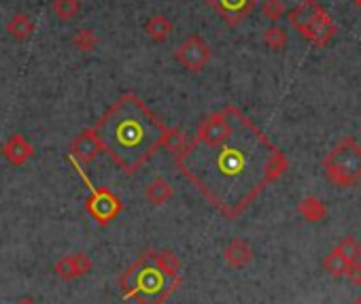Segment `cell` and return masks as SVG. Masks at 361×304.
Instances as JSON below:
<instances>
[{"instance_id":"obj_16","label":"cell","mask_w":361,"mask_h":304,"mask_svg":"<svg viewBox=\"0 0 361 304\" xmlns=\"http://www.w3.org/2000/svg\"><path fill=\"white\" fill-rule=\"evenodd\" d=\"M145 196H147V200H149L151 205L161 207V205H166V202L174 196V190H172V186H170L166 179L157 177V179H153V181L147 186Z\"/></svg>"},{"instance_id":"obj_18","label":"cell","mask_w":361,"mask_h":304,"mask_svg":"<svg viewBox=\"0 0 361 304\" xmlns=\"http://www.w3.org/2000/svg\"><path fill=\"white\" fill-rule=\"evenodd\" d=\"M262 41L270 51H283L287 47V32L279 26H270L262 32Z\"/></svg>"},{"instance_id":"obj_21","label":"cell","mask_w":361,"mask_h":304,"mask_svg":"<svg viewBox=\"0 0 361 304\" xmlns=\"http://www.w3.org/2000/svg\"><path fill=\"white\" fill-rule=\"evenodd\" d=\"M73 45H75L79 51L90 54V51H94V49H96V45H98V37H96V32H94L92 28H79V30L73 35Z\"/></svg>"},{"instance_id":"obj_15","label":"cell","mask_w":361,"mask_h":304,"mask_svg":"<svg viewBox=\"0 0 361 304\" xmlns=\"http://www.w3.org/2000/svg\"><path fill=\"white\" fill-rule=\"evenodd\" d=\"M35 22L28 13H16L9 24H7V32L16 39V41H28L35 35Z\"/></svg>"},{"instance_id":"obj_12","label":"cell","mask_w":361,"mask_h":304,"mask_svg":"<svg viewBox=\"0 0 361 304\" xmlns=\"http://www.w3.org/2000/svg\"><path fill=\"white\" fill-rule=\"evenodd\" d=\"M224 257L232 268H245L253 260V249L245 238H232L224 249Z\"/></svg>"},{"instance_id":"obj_25","label":"cell","mask_w":361,"mask_h":304,"mask_svg":"<svg viewBox=\"0 0 361 304\" xmlns=\"http://www.w3.org/2000/svg\"><path fill=\"white\" fill-rule=\"evenodd\" d=\"M16 304H37V302H35L32 298H28V296H26V298H22V300H18Z\"/></svg>"},{"instance_id":"obj_4","label":"cell","mask_w":361,"mask_h":304,"mask_svg":"<svg viewBox=\"0 0 361 304\" xmlns=\"http://www.w3.org/2000/svg\"><path fill=\"white\" fill-rule=\"evenodd\" d=\"M287 20L306 41H310L317 47L327 45L338 32L331 16L317 3V0H302L300 5H295L289 11Z\"/></svg>"},{"instance_id":"obj_6","label":"cell","mask_w":361,"mask_h":304,"mask_svg":"<svg viewBox=\"0 0 361 304\" xmlns=\"http://www.w3.org/2000/svg\"><path fill=\"white\" fill-rule=\"evenodd\" d=\"M66 160H68V164L77 171V175L81 177V181L85 183V188H87V192H90V198L85 200V211H87V215H92L100 226L111 224V221L121 213L123 202H121L111 190H106V188H96V186L90 181V177H87V173L83 171V166H81L71 154L66 156Z\"/></svg>"},{"instance_id":"obj_13","label":"cell","mask_w":361,"mask_h":304,"mask_svg":"<svg viewBox=\"0 0 361 304\" xmlns=\"http://www.w3.org/2000/svg\"><path fill=\"white\" fill-rule=\"evenodd\" d=\"M298 213L310 221V224H319L327 217V207L323 205V200H319L317 196H306L298 202Z\"/></svg>"},{"instance_id":"obj_7","label":"cell","mask_w":361,"mask_h":304,"mask_svg":"<svg viewBox=\"0 0 361 304\" xmlns=\"http://www.w3.org/2000/svg\"><path fill=\"white\" fill-rule=\"evenodd\" d=\"M174 60L192 73H200L211 60V47L207 45V41L200 35H190L176 47Z\"/></svg>"},{"instance_id":"obj_14","label":"cell","mask_w":361,"mask_h":304,"mask_svg":"<svg viewBox=\"0 0 361 304\" xmlns=\"http://www.w3.org/2000/svg\"><path fill=\"white\" fill-rule=\"evenodd\" d=\"M145 32H147V37H149L151 41H155V43H164V41L172 35V22H170L166 16L155 13V16H151V18L147 20V24H145Z\"/></svg>"},{"instance_id":"obj_8","label":"cell","mask_w":361,"mask_h":304,"mask_svg":"<svg viewBox=\"0 0 361 304\" xmlns=\"http://www.w3.org/2000/svg\"><path fill=\"white\" fill-rule=\"evenodd\" d=\"M228 26H238L257 7V0H207Z\"/></svg>"},{"instance_id":"obj_26","label":"cell","mask_w":361,"mask_h":304,"mask_svg":"<svg viewBox=\"0 0 361 304\" xmlns=\"http://www.w3.org/2000/svg\"><path fill=\"white\" fill-rule=\"evenodd\" d=\"M353 3H355V7H357V9L361 11V0H353Z\"/></svg>"},{"instance_id":"obj_2","label":"cell","mask_w":361,"mask_h":304,"mask_svg":"<svg viewBox=\"0 0 361 304\" xmlns=\"http://www.w3.org/2000/svg\"><path fill=\"white\" fill-rule=\"evenodd\" d=\"M102 154L126 175L140 171L161 149L168 126L132 92L119 96L92 128Z\"/></svg>"},{"instance_id":"obj_17","label":"cell","mask_w":361,"mask_h":304,"mask_svg":"<svg viewBox=\"0 0 361 304\" xmlns=\"http://www.w3.org/2000/svg\"><path fill=\"white\" fill-rule=\"evenodd\" d=\"M51 11L58 16L60 22H71V20H75L79 16L81 3H79V0H54Z\"/></svg>"},{"instance_id":"obj_5","label":"cell","mask_w":361,"mask_h":304,"mask_svg":"<svg viewBox=\"0 0 361 304\" xmlns=\"http://www.w3.org/2000/svg\"><path fill=\"white\" fill-rule=\"evenodd\" d=\"M329 183L338 188H353L361 179V145L346 136L342 138L323 160Z\"/></svg>"},{"instance_id":"obj_23","label":"cell","mask_w":361,"mask_h":304,"mask_svg":"<svg viewBox=\"0 0 361 304\" xmlns=\"http://www.w3.org/2000/svg\"><path fill=\"white\" fill-rule=\"evenodd\" d=\"M285 11L287 9H285L283 0H264V3H262V13L270 22H279L285 16Z\"/></svg>"},{"instance_id":"obj_27","label":"cell","mask_w":361,"mask_h":304,"mask_svg":"<svg viewBox=\"0 0 361 304\" xmlns=\"http://www.w3.org/2000/svg\"><path fill=\"white\" fill-rule=\"evenodd\" d=\"M353 304H361V296H359V298H357V300H355Z\"/></svg>"},{"instance_id":"obj_9","label":"cell","mask_w":361,"mask_h":304,"mask_svg":"<svg viewBox=\"0 0 361 304\" xmlns=\"http://www.w3.org/2000/svg\"><path fill=\"white\" fill-rule=\"evenodd\" d=\"M102 154L100 149V142L94 134V130H83L79 136H75L73 145H71V156L81 164V166H87L92 164L98 156Z\"/></svg>"},{"instance_id":"obj_1","label":"cell","mask_w":361,"mask_h":304,"mask_svg":"<svg viewBox=\"0 0 361 304\" xmlns=\"http://www.w3.org/2000/svg\"><path fill=\"white\" fill-rule=\"evenodd\" d=\"M230 128L215 142H188L174 156L183 175L226 219H236L287 171L283 151L234 104H226Z\"/></svg>"},{"instance_id":"obj_19","label":"cell","mask_w":361,"mask_h":304,"mask_svg":"<svg viewBox=\"0 0 361 304\" xmlns=\"http://www.w3.org/2000/svg\"><path fill=\"white\" fill-rule=\"evenodd\" d=\"M348 264L353 262H361V243L355 236H344L336 247H334Z\"/></svg>"},{"instance_id":"obj_3","label":"cell","mask_w":361,"mask_h":304,"mask_svg":"<svg viewBox=\"0 0 361 304\" xmlns=\"http://www.w3.org/2000/svg\"><path fill=\"white\" fill-rule=\"evenodd\" d=\"M126 300L136 304H166L180 285V260L172 251H145L117 279Z\"/></svg>"},{"instance_id":"obj_24","label":"cell","mask_w":361,"mask_h":304,"mask_svg":"<svg viewBox=\"0 0 361 304\" xmlns=\"http://www.w3.org/2000/svg\"><path fill=\"white\" fill-rule=\"evenodd\" d=\"M344 276L353 283V285H361V262H353L346 266Z\"/></svg>"},{"instance_id":"obj_20","label":"cell","mask_w":361,"mask_h":304,"mask_svg":"<svg viewBox=\"0 0 361 304\" xmlns=\"http://www.w3.org/2000/svg\"><path fill=\"white\" fill-rule=\"evenodd\" d=\"M190 140H188V136H185V132L180 130V128H168L166 130V136H164V142H161V147L164 149H168L172 156H176L180 149H183L185 145H188Z\"/></svg>"},{"instance_id":"obj_22","label":"cell","mask_w":361,"mask_h":304,"mask_svg":"<svg viewBox=\"0 0 361 304\" xmlns=\"http://www.w3.org/2000/svg\"><path fill=\"white\" fill-rule=\"evenodd\" d=\"M346 266H348V262L334 249V251H329L327 255H325V260H323V268H325V272L329 274V276H334V279H338V276H344V272H346Z\"/></svg>"},{"instance_id":"obj_11","label":"cell","mask_w":361,"mask_h":304,"mask_svg":"<svg viewBox=\"0 0 361 304\" xmlns=\"http://www.w3.org/2000/svg\"><path fill=\"white\" fill-rule=\"evenodd\" d=\"M0 154H3V158L13 164V166H24L32 154H35V147L30 145V140L24 136V134H11V138L0 147Z\"/></svg>"},{"instance_id":"obj_10","label":"cell","mask_w":361,"mask_h":304,"mask_svg":"<svg viewBox=\"0 0 361 304\" xmlns=\"http://www.w3.org/2000/svg\"><path fill=\"white\" fill-rule=\"evenodd\" d=\"M92 260L85 253H73V255H64L56 262L54 270L62 281H75L81 279L85 274L92 272Z\"/></svg>"}]
</instances>
